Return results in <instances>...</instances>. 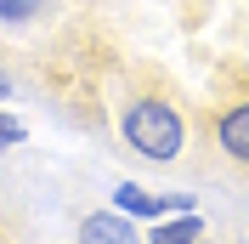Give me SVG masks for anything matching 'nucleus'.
<instances>
[{
    "mask_svg": "<svg viewBox=\"0 0 249 244\" xmlns=\"http://www.w3.org/2000/svg\"><path fill=\"white\" fill-rule=\"evenodd\" d=\"M113 125H119V142L142 165H181L193 148V108L164 74L130 80L113 102Z\"/></svg>",
    "mask_w": 249,
    "mask_h": 244,
    "instance_id": "obj_1",
    "label": "nucleus"
},
{
    "mask_svg": "<svg viewBox=\"0 0 249 244\" xmlns=\"http://www.w3.org/2000/svg\"><path fill=\"white\" fill-rule=\"evenodd\" d=\"M142 244H210V227H204L198 210H181V216H164V222H153V233Z\"/></svg>",
    "mask_w": 249,
    "mask_h": 244,
    "instance_id": "obj_5",
    "label": "nucleus"
},
{
    "mask_svg": "<svg viewBox=\"0 0 249 244\" xmlns=\"http://www.w3.org/2000/svg\"><path fill=\"white\" fill-rule=\"evenodd\" d=\"M210 148L221 165L249 176V62H227L215 74V102H210Z\"/></svg>",
    "mask_w": 249,
    "mask_h": 244,
    "instance_id": "obj_2",
    "label": "nucleus"
},
{
    "mask_svg": "<svg viewBox=\"0 0 249 244\" xmlns=\"http://www.w3.org/2000/svg\"><path fill=\"white\" fill-rule=\"evenodd\" d=\"M6 97H12V74H6V68H0V102H6Z\"/></svg>",
    "mask_w": 249,
    "mask_h": 244,
    "instance_id": "obj_9",
    "label": "nucleus"
},
{
    "mask_svg": "<svg viewBox=\"0 0 249 244\" xmlns=\"http://www.w3.org/2000/svg\"><path fill=\"white\" fill-rule=\"evenodd\" d=\"M62 0H0V29H34L57 12Z\"/></svg>",
    "mask_w": 249,
    "mask_h": 244,
    "instance_id": "obj_6",
    "label": "nucleus"
},
{
    "mask_svg": "<svg viewBox=\"0 0 249 244\" xmlns=\"http://www.w3.org/2000/svg\"><path fill=\"white\" fill-rule=\"evenodd\" d=\"M181 17H187V29H198L210 17V0H181Z\"/></svg>",
    "mask_w": 249,
    "mask_h": 244,
    "instance_id": "obj_8",
    "label": "nucleus"
},
{
    "mask_svg": "<svg viewBox=\"0 0 249 244\" xmlns=\"http://www.w3.org/2000/svg\"><path fill=\"white\" fill-rule=\"evenodd\" d=\"M79 244H142L124 210H91L79 216Z\"/></svg>",
    "mask_w": 249,
    "mask_h": 244,
    "instance_id": "obj_4",
    "label": "nucleus"
},
{
    "mask_svg": "<svg viewBox=\"0 0 249 244\" xmlns=\"http://www.w3.org/2000/svg\"><path fill=\"white\" fill-rule=\"evenodd\" d=\"M23 137H29V131H23V120H17V114H6V102H0V153H12Z\"/></svg>",
    "mask_w": 249,
    "mask_h": 244,
    "instance_id": "obj_7",
    "label": "nucleus"
},
{
    "mask_svg": "<svg viewBox=\"0 0 249 244\" xmlns=\"http://www.w3.org/2000/svg\"><path fill=\"white\" fill-rule=\"evenodd\" d=\"M198 199L193 193H153V187H142V182H119L113 187V210H124V216H136V222H164V216H181V210H193Z\"/></svg>",
    "mask_w": 249,
    "mask_h": 244,
    "instance_id": "obj_3",
    "label": "nucleus"
}]
</instances>
